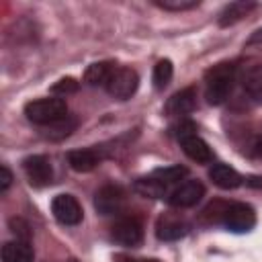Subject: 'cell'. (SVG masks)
I'll list each match as a JSON object with an SVG mask.
<instances>
[{
  "mask_svg": "<svg viewBox=\"0 0 262 262\" xmlns=\"http://www.w3.org/2000/svg\"><path fill=\"white\" fill-rule=\"evenodd\" d=\"M221 223L233 233H246L256 225V213L246 203H231L221 211Z\"/></svg>",
  "mask_w": 262,
  "mask_h": 262,
  "instance_id": "277c9868",
  "label": "cell"
},
{
  "mask_svg": "<svg viewBox=\"0 0 262 262\" xmlns=\"http://www.w3.org/2000/svg\"><path fill=\"white\" fill-rule=\"evenodd\" d=\"M23 168L33 186H47L53 180V168H51L49 158L45 156H29L23 162Z\"/></svg>",
  "mask_w": 262,
  "mask_h": 262,
  "instance_id": "30bf717a",
  "label": "cell"
},
{
  "mask_svg": "<svg viewBox=\"0 0 262 262\" xmlns=\"http://www.w3.org/2000/svg\"><path fill=\"white\" fill-rule=\"evenodd\" d=\"M209 178L213 180L215 186H219V188H223V190L237 188V186L244 182L242 174H239L235 168L227 166V164H213V168L209 170Z\"/></svg>",
  "mask_w": 262,
  "mask_h": 262,
  "instance_id": "5bb4252c",
  "label": "cell"
},
{
  "mask_svg": "<svg viewBox=\"0 0 262 262\" xmlns=\"http://www.w3.org/2000/svg\"><path fill=\"white\" fill-rule=\"evenodd\" d=\"M51 213L61 225H78L82 221V207L72 194H57L51 201Z\"/></svg>",
  "mask_w": 262,
  "mask_h": 262,
  "instance_id": "ba28073f",
  "label": "cell"
},
{
  "mask_svg": "<svg viewBox=\"0 0 262 262\" xmlns=\"http://www.w3.org/2000/svg\"><path fill=\"white\" fill-rule=\"evenodd\" d=\"M196 106V90L194 88H184L176 94H172L166 102V113L170 117H184L192 113Z\"/></svg>",
  "mask_w": 262,
  "mask_h": 262,
  "instance_id": "4fadbf2b",
  "label": "cell"
},
{
  "mask_svg": "<svg viewBox=\"0 0 262 262\" xmlns=\"http://www.w3.org/2000/svg\"><path fill=\"white\" fill-rule=\"evenodd\" d=\"M113 239L125 248H135L143 242V225L135 217H123L113 225Z\"/></svg>",
  "mask_w": 262,
  "mask_h": 262,
  "instance_id": "52a82bcc",
  "label": "cell"
},
{
  "mask_svg": "<svg viewBox=\"0 0 262 262\" xmlns=\"http://www.w3.org/2000/svg\"><path fill=\"white\" fill-rule=\"evenodd\" d=\"M252 151H254V156L262 158V137H258V139L254 141V145H252Z\"/></svg>",
  "mask_w": 262,
  "mask_h": 262,
  "instance_id": "f1b7e54d",
  "label": "cell"
},
{
  "mask_svg": "<svg viewBox=\"0 0 262 262\" xmlns=\"http://www.w3.org/2000/svg\"><path fill=\"white\" fill-rule=\"evenodd\" d=\"M172 74H174V68H172V61H170V59L158 61V63L154 66V76H151L154 86H156L158 90H164V88L170 84Z\"/></svg>",
  "mask_w": 262,
  "mask_h": 262,
  "instance_id": "44dd1931",
  "label": "cell"
},
{
  "mask_svg": "<svg viewBox=\"0 0 262 262\" xmlns=\"http://www.w3.org/2000/svg\"><path fill=\"white\" fill-rule=\"evenodd\" d=\"M256 8V2H250V0H237V2H229L221 12H219V18L217 23L221 27H229V25H235L237 20H242L244 16H248L252 10Z\"/></svg>",
  "mask_w": 262,
  "mask_h": 262,
  "instance_id": "9a60e30c",
  "label": "cell"
},
{
  "mask_svg": "<svg viewBox=\"0 0 262 262\" xmlns=\"http://www.w3.org/2000/svg\"><path fill=\"white\" fill-rule=\"evenodd\" d=\"M104 147H84L68 154V162L76 172H90L104 160Z\"/></svg>",
  "mask_w": 262,
  "mask_h": 262,
  "instance_id": "8fae6325",
  "label": "cell"
},
{
  "mask_svg": "<svg viewBox=\"0 0 262 262\" xmlns=\"http://www.w3.org/2000/svg\"><path fill=\"white\" fill-rule=\"evenodd\" d=\"M135 192H139L141 196H147V199H168V194L172 192L170 186H166L164 182H160L156 176H143V178H137L135 184H133Z\"/></svg>",
  "mask_w": 262,
  "mask_h": 262,
  "instance_id": "e0dca14e",
  "label": "cell"
},
{
  "mask_svg": "<svg viewBox=\"0 0 262 262\" xmlns=\"http://www.w3.org/2000/svg\"><path fill=\"white\" fill-rule=\"evenodd\" d=\"M117 68V63L113 61H96V63H90L84 72V82L88 86H106L113 70Z\"/></svg>",
  "mask_w": 262,
  "mask_h": 262,
  "instance_id": "d6986e66",
  "label": "cell"
},
{
  "mask_svg": "<svg viewBox=\"0 0 262 262\" xmlns=\"http://www.w3.org/2000/svg\"><path fill=\"white\" fill-rule=\"evenodd\" d=\"M33 248L25 239H12L2 246V262H33Z\"/></svg>",
  "mask_w": 262,
  "mask_h": 262,
  "instance_id": "2e32d148",
  "label": "cell"
},
{
  "mask_svg": "<svg viewBox=\"0 0 262 262\" xmlns=\"http://www.w3.org/2000/svg\"><path fill=\"white\" fill-rule=\"evenodd\" d=\"M156 6L164 8V10H190V8H196L199 6V0H154Z\"/></svg>",
  "mask_w": 262,
  "mask_h": 262,
  "instance_id": "7402d4cb",
  "label": "cell"
},
{
  "mask_svg": "<svg viewBox=\"0 0 262 262\" xmlns=\"http://www.w3.org/2000/svg\"><path fill=\"white\" fill-rule=\"evenodd\" d=\"M10 225L14 227L12 231L16 233V239H25V242H29L31 231H29V225H27L23 219H12V221H10Z\"/></svg>",
  "mask_w": 262,
  "mask_h": 262,
  "instance_id": "d4e9b609",
  "label": "cell"
},
{
  "mask_svg": "<svg viewBox=\"0 0 262 262\" xmlns=\"http://www.w3.org/2000/svg\"><path fill=\"white\" fill-rule=\"evenodd\" d=\"M203 196H205V186L199 180H182L172 188L166 201L172 207L188 209V207H194Z\"/></svg>",
  "mask_w": 262,
  "mask_h": 262,
  "instance_id": "8992f818",
  "label": "cell"
},
{
  "mask_svg": "<svg viewBox=\"0 0 262 262\" xmlns=\"http://www.w3.org/2000/svg\"><path fill=\"white\" fill-rule=\"evenodd\" d=\"M242 88L254 102H262V66H250L242 74Z\"/></svg>",
  "mask_w": 262,
  "mask_h": 262,
  "instance_id": "ac0fdd59",
  "label": "cell"
},
{
  "mask_svg": "<svg viewBox=\"0 0 262 262\" xmlns=\"http://www.w3.org/2000/svg\"><path fill=\"white\" fill-rule=\"evenodd\" d=\"M237 80L235 66L229 61H221L213 66L205 74V98L209 104H221L229 98Z\"/></svg>",
  "mask_w": 262,
  "mask_h": 262,
  "instance_id": "6da1fadb",
  "label": "cell"
},
{
  "mask_svg": "<svg viewBox=\"0 0 262 262\" xmlns=\"http://www.w3.org/2000/svg\"><path fill=\"white\" fill-rule=\"evenodd\" d=\"M25 115L35 125L51 127L57 121L68 117V104L63 98H37V100L27 102Z\"/></svg>",
  "mask_w": 262,
  "mask_h": 262,
  "instance_id": "7a4b0ae2",
  "label": "cell"
},
{
  "mask_svg": "<svg viewBox=\"0 0 262 262\" xmlns=\"http://www.w3.org/2000/svg\"><path fill=\"white\" fill-rule=\"evenodd\" d=\"M174 135H176V139L180 141L182 151H184L190 160H194L196 164H209V162H213V151H211L209 143H207L203 137L196 135L194 123L182 121L178 127H174Z\"/></svg>",
  "mask_w": 262,
  "mask_h": 262,
  "instance_id": "3957f363",
  "label": "cell"
},
{
  "mask_svg": "<svg viewBox=\"0 0 262 262\" xmlns=\"http://www.w3.org/2000/svg\"><path fill=\"white\" fill-rule=\"evenodd\" d=\"M190 225L178 215H162L156 225V235L164 242H176L188 233Z\"/></svg>",
  "mask_w": 262,
  "mask_h": 262,
  "instance_id": "7c38bea8",
  "label": "cell"
},
{
  "mask_svg": "<svg viewBox=\"0 0 262 262\" xmlns=\"http://www.w3.org/2000/svg\"><path fill=\"white\" fill-rule=\"evenodd\" d=\"M256 43H262V29H258L256 33H252V37L248 39V45H256Z\"/></svg>",
  "mask_w": 262,
  "mask_h": 262,
  "instance_id": "83f0119b",
  "label": "cell"
},
{
  "mask_svg": "<svg viewBox=\"0 0 262 262\" xmlns=\"http://www.w3.org/2000/svg\"><path fill=\"white\" fill-rule=\"evenodd\" d=\"M70 262H76V260H70Z\"/></svg>",
  "mask_w": 262,
  "mask_h": 262,
  "instance_id": "f546056e",
  "label": "cell"
},
{
  "mask_svg": "<svg viewBox=\"0 0 262 262\" xmlns=\"http://www.w3.org/2000/svg\"><path fill=\"white\" fill-rule=\"evenodd\" d=\"M125 205V192L117 184H106L94 194V207L100 215H117Z\"/></svg>",
  "mask_w": 262,
  "mask_h": 262,
  "instance_id": "9c48e42d",
  "label": "cell"
},
{
  "mask_svg": "<svg viewBox=\"0 0 262 262\" xmlns=\"http://www.w3.org/2000/svg\"><path fill=\"white\" fill-rule=\"evenodd\" d=\"M117 262H160V260H156V258H127V256H119L117 258Z\"/></svg>",
  "mask_w": 262,
  "mask_h": 262,
  "instance_id": "4316f807",
  "label": "cell"
},
{
  "mask_svg": "<svg viewBox=\"0 0 262 262\" xmlns=\"http://www.w3.org/2000/svg\"><path fill=\"white\" fill-rule=\"evenodd\" d=\"M78 88H80V84L74 78H61L51 86V92H55V94H74V92H78Z\"/></svg>",
  "mask_w": 262,
  "mask_h": 262,
  "instance_id": "cb8c5ba5",
  "label": "cell"
},
{
  "mask_svg": "<svg viewBox=\"0 0 262 262\" xmlns=\"http://www.w3.org/2000/svg\"><path fill=\"white\" fill-rule=\"evenodd\" d=\"M139 86V78L135 74V70L131 68H125V66H117L106 82V92L113 96V98H119V100H127L135 94Z\"/></svg>",
  "mask_w": 262,
  "mask_h": 262,
  "instance_id": "5b68a950",
  "label": "cell"
},
{
  "mask_svg": "<svg viewBox=\"0 0 262 262\" xmlns=\"http://www.w3.org/2000/svg\"><path fill=\"white\" fill-rule=\"evenodd\" d=\"M76 125H78V121L74 119V117H66V119H61V121H57L55 125H51V129L53 131H49V135L53 137V139H59V137H66V135H70L74 129H76Z\"/></svg>",
  "mask_w": 262,
  "mask_h": 262,
  "instance_id": "603a6c76",
  "label": "cell"
},
{
  "mask_svg": "<svg viewBox=\"0 0 262 262\" xmlns=\"http://www.w3.org/2000/svg\"><path fill=\"white\" fill-rule=\"evenodd\" d=\"M10 182H12V174H10L8 166L4 164V166L0 168V190H2V192H6V190H8V186H10Z\"/></svg>",
  "mask_w": 262,
  "mask_h": 262,
  "instance_id": "484cf974",
  "label": "cell"
},
{
  "mask_svg": "<svg viewBox=\"0 0 262 262\" xmlns=\"http://www.w3.org/2000/svg\"><path fill=\"white\" fill-rule=\"evenodd\" d=\"M186 174H188V170L184 166H168V168H158L151 172V176H156L160 182H164L170 188H174L178 182H182Z\"/></svg>",
  "mask_w": 262,
  "mask_h": 262,
  "instance_id": "ffe728a7",
  "label": "cell"
}]
</instances>
